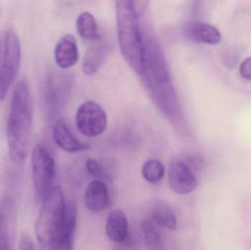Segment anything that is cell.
I'll return each mask as SVG.
<instances>
[{
	"label": "cell",
	"instance_id": "obj_1",
	"mask_svg": "<svg viewBox=\"0 0 251 250\" xmlns=\"http://www.w3.org/2000/svg\"><path fill=\"white\" fill-rule=\"evenodd\" d=\"M33 98L30 85L23 79L16 84L10 102L6 137L10 160L15 164L27 157L33 126Z\"/></svg>",
	"mask_w": 251,
	"mask_h": 250
},
{
	"label": "cell",
	"instance_id": "obj_2",
	"mask_svg": "<svg viewBox=\"0 0 251 250\" xmlns=\"http://www.w3.org/2000/svg\"><path fill=\"white\" fill-rule=\"evenodd\" d=\"M116 13L118 40L122 55L136 73L143 74L146 66V52L134 1H116Z\"/></svg>",
	"mask_w": 251,
	"mask_h": 250
},
{
	"label": "cell",
	"instance_id": "obj_3",
	"mask_svg": "<svg viewBox=\"0 0 251 250\" xmlns=\"http://www.w3.org/2000/svg\"><path fill=\"white\" fill-rule=\"evenodd\" d=\"M66 204L60 186H54L43 201L35 223V235L41 250H55L64 223Z\"/></svg>",
	"mask_w": 251,
	"mask_h": 250
},
{
	"label": "cell",
	"instance_id": "obj_4",
	"mask_svg": "<svg viewBox=\"0 0 251 250\" xmlns=\"http://www.w3.org/2000/svg\"><path fill=\"white\" fill-rule=\"evenodd\" d=\"M22 58L20 40L12 26L0 32V101L8 93L16 80Z\"/></svg>",
	"mask_w": 251,
	"mask_h": 250
},
{
	"label": "cell",
	"instance_id": "obj_5",
	"mask_svg": "<svg viewBox=\"0 0 251 250\" xmlns=\"http://www.w3.org/2000/svg\"><path fill=\"white\" fill-rule=\"evenodd\" d=\"M32 176L35 195L42 203L54 187L55 164L50 151L41 144L32 150Z\"/></svg>",
	"mask_w": 251,
	"mask_h": 250
},
{
	"label": "cell",
	"instance_id": "obj_6",
	"mask_svg": "<svg viewBox=\"0 0 251 250\" xmlns=\"http://www.w3.org/2000/svg\"><path fill=\"white\" fill-rule=\"evenodd\" d=\"M76 124L82 135L96 137L104 133L107 128V114L100 104L86 101L76 111Z\"/></svg>",
	"mask_w": 251,
	"mask_h": 250
},
{
	"label": "cell",
	"instance_id": "obj_7",
	"mask_svg": "<svg viewBox=\"0 0 251 250\" xmlns=\"http://www.w3.org/2000/svg\"><path fill=\"white\" fill-rule=\"evenodd\" d=\"M169 184L171 190L178 195H188L198 186L191 169L181 161H175L170 166Z\"/></svg>",
	"mask_w": 251,
	"mask_h": 250
},
{
	"label": "cell",
	"instance_id": "obj_8",
	"mask_svg": "<svg viewBox=\"0 0 251 250\" xmlns=\"http://www.w3.org/2000/svg\"><path fill=\"white\" fill-rule=\"evenodd\" d=\"M183 33L186 38L196 43L215 45L221 40V34L212 25L203 22L190 21L184 24Z\"/></svg>",
	"mask_w": 251,
	"mask_h": 250
},
{
	"label": "cell",
	"instance_id": "obj_9",
	"mask_svg": "<svg viewBox=\"0 0 251 250\" xmlns=\"http://www.w3.org/2000/svg\"><path fill=\"white\" fill-rule=\"evenodd\" d=\"M54 58L57 66L63 69L70 68L77 63L79 51L73 35L67 34L60 38L56 45Z\"/></svg>",
	"mask_w": 251,
	"mask_h": 250
},
{
	"label": "cell",
	"instance_id": "obj_10",
	"mask_svg": "<svg viewBox=\"0 0 251 250\" xmlns=\"http://www.w3.org/2000/svg\"><path fill=\"white\" fill-rule=\"evenodd\" d=\"M52 136L54 142L66 152H79L89 148L88 144L81 142L72 133L63 119L57 120L54 125Z\"/></svg>",
	"mask_w": 251,
	"mask_h": 250
},
{
	"label": "cell",
	"instance_id": "obj_11",
	"mask_svg": "<svg viewBox=\"0 0 251 250\" xmlns=\"http://www.w3.org/2000/svg\"><path fill=\"white\" fill-rule=\"evenodd\" d=\"M109 190L103 181L91 182L87 187L85 193V204L91 212L100 213L108 204Z\"/></svg>",
	"mask_w": 251,
	"mask_h": 250
},
{
	"label": "cell",
	"instance_id": "obj_12",
	"mask_svg": "<svg viewBox=\"0 0 251 250\" xmlns=\"http://www.w3.org/2000/svg\"><path fill=\"white\" fill-rule=\"evenodd\" d=\"M128 226L126 217L122 210H113L109 214L106 222V233L113 242H124L128 234Z\"/></svg>",
	"mask_w": 251,
	"mask_h": 250
},
{
	"label": "cell",
	"instance_id": "obj_13",
	"mask_svg": "<svg viewBox=\"0 0 251 250\" xmlns=\"http://www.w3.org/2000/svg\"><path fill=\"white\" fill-rule=\"evenodd\" d=\"M105 55V50L101 44L92 45L88 48L84 57L82 70L88 76L95 74L102 65Z\"/></svg>",
	"mask_w": 251,
	"mask_h": 250
},
{
	"label": "cell",
	"instance_id": "obj_14",
	"mask_svg": "<svg viewBox=\"0 0 251 250\" xmlns=\"http://www.w3.org/2000/svg\"><path fill=\"white\" fill-rule=\"evenodd\" d=\"M76 29L80 36L88 41H98L101 37L97 21L89 12H83L79 15L76 21Z\"/></svg>",
	"mask_w": 251,
	"mask_h": 250
},
{
	"label": "cell",
	"instance_id": "obj_15",
	"mask_svg": "<svg viewBox=\"0 0 251 250\" xmlns=\"http://www.w3.org/2000/svg\"><path fill=\"white\" fill-rule=\"evenodd\" d=\"M152 217L157 224L168 230L176 227V218L174 211L164 203H158L152 210Z\"/></svg>",
	"mask_w": 251,
	"mask_h": 250
},
{
	"label": "cell",
	"instance_id": "obj_16",
	"mask_svg": "<svg viewBox=\"0 0 251 250\" xmlns=\"http://www.w3.org/2000/svg\"><path fill=\"white\" fill-rule=\"evenodd\" d=\"M0 208V250H11L10 225H9V200L4 201Z\"/></svg>",
	"mask_w": 251,
	"mask_h": 250
},
{
	"label": "cell",
	"instance_id": "obj_17",
	"mask_svg": "<svg viewBox=\"0 0 251 250\" xmlns=\"http://www.w3.org/2000/svg\"><path fill=\"white\" fill-rule=\"evenodd\" d=\"M143 178L149 183H156L165 175V167L159 160L149 159L142 167Z\"/></svg>",
	"mask_w": 251,
	"mask_h": 250
},
{
	"label": "cell",
	"instance_id": "obj_18",
	"mask_svg": "<svg viewBox=\"0 0 251 250\" xmlns=\"http://www.w3.org/2000/svg\"><path fill=\"white\" fill-rule=\"evenodd\" d=\"M142 233L147 245L153 250H164L163 242L154 226L149 220L142 222Z\"/></svg>",
	"mask_w": 251,
	"mask_h": 250
},
{
	"label": "cell",
	"instance_id": "obj_19",
	"mask_svg": "<svg viewBox=\"0 0 251 250\" xmlns=\"http://www.w3.org/2000/svg\"><path fill=\"white\" fill-rule=\"evenodd\" d=\"M86 169L90 175L94 176L98 180H110V177L108 173L96 160L92 159L87 160Z\"/></svg>",
	"mask_w": 251,
	"mask_h": 250
},
{
	"label": "cell",
	"instance_id": "obj_20",
	"mask_svg": "<svg viewBox=\"0 0 251 250\" xmlns=\"http://www.w3.org/2000/svg\"><path fill=\"white\" fill-rule=\"evenodd\" d=\"M74 233L63 232L59 238L54 250H73Z\"/></svg>",
	"mask_w": 251,
	"mask_h": 250
},
{
	"label": "cell",
	"instance_id": "obj_21",
	"mask_svg": "<svg viewBox=\"0 0 251 250\" xmlns=\"http://www.w3.org/2000/svg\"><path fill=\"white\" fill-rule=\"evenodd\" d=\"M18 250H35L32 238L27 233H23L21 236Z\"/></svg>",
	"mask_w": 251,
	"mask_h": 250
},
{
	"label": "cell",
	"instance_id": "obj_22",
	"mask_svg": "<svg viewBox=\"0 0 251 250\" xmlns=\"http://www.w3.org/2000/svg\"><path fill=\"white\" fill-rule=\"evenodd\" d=\"M240 73L242 77L251 81V57H248L242 62L240 67Z\"/></svg>",
	"mask_w": 251,
	"mask_h": 250
},
{
	"label": "cell",
	"instance_id": "obj_23",
	"mask_svg": "<svg viewBox=\"0 0 251 250\" xmlns=\"http://www.w3.org/2000/svg\"><path fill=\"white\" fill-rule=\"evenodd\" d=\"M0 12H1V8H0Z\"/></svg>",
	"mask_w": 251,
	"mask_h": 250
}]
</instances>
